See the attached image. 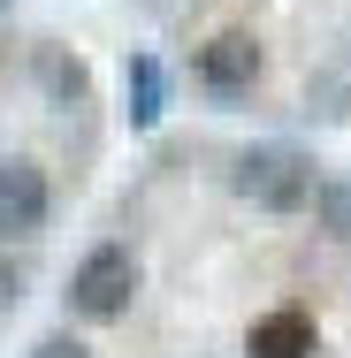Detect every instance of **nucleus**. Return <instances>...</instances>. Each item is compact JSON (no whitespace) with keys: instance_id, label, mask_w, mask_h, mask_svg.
I'll list each match as a JSON object with an SVG mask.
<instances>
[{"instance_id":"obj_1","label":"nucleus","mask_w":351,"mask_h":358,"mask_svg":"<svg viewBox=\"0 0 351 358\" xmlns=\"http://www.w3.org/2000/svg\"><path fill=\"white\" fill-rule=\"evenodd\" d=\"M138 297V252L130 244H92L69 275V313L84 320H123Z\"/></svg>"},{"instance_id":"obj_2","label":"nucleus","mask_w":351,"mask_h":358,"mask_svg":"<svg viewBox=\"0 0 351 358\" xmlns=\"http://www.w3.org/2000/svg\"><path fill=\"white\" fill-rule=\"evenodd\" d=\"M313 160L298 152V145H252L245 160H237V191L252 199V206H268V214H298L305 199H313Z\"/></svg>"},{"instance_id":"obj_3","label":"nucleus","mask_w":351,"mask_h":358,"mask_svg":"<svg viewBox=\"0 0 351 358\" xmlns=\"http://www.w3.org/2000/svg\"><path fill=\"white\" fill-rule=\"evenodd\" d=\"M191 76L207 84L214 99H245L260 84V38L252 31H214L207 46H199V62H191Z\"/></svg>"},{"instance_id":"obj_4","label":"nucleus","mask_w":351,"mask_h":358,"mask_svg":"<svg viewBox=\"0 0 351 358\" xmlns=\"http://www.w3.org/2000/svg\"><path fill=\"white\" fill-rule=\"evenodd\" d=\"M54 214V191H46V168L39 160H0V244L15 236H39Z\"/></svg>"},{"instance_id":"obj_5","label":"nucleus","mask_w":351,"mask_h":358,"mask_svg":"<svg viewBox=\"0 0 351 358\" xmlns=\"http://www.w3.org/2000/svg\"><path fill=\"white\" fill-rule=\"evenodd\" d=\"M313 343H321V328H313L305 305H275V313L252 320V336H245L252 358H313Z\"/></svg>"},{"instance_id":"obj_6","label":"nucleus","mask_w":351,"mask_h":358,"mask_svg":"<svg viewBox=\"0 0 351 358\" xmlns=\"http://www.w3.org/2000/svg\"><path fill=\"white\" fill-rule=\"evenodd\" d=\"M123 92H130V130H153L160 107H168V76H160V62H153V54H130Z\"/></svg>"},{"instance_id":"obj_7","label":"nucleus","mask_w":351,"mask_h":358,"mask_svg":"<svg viewBox=\"0 0 351 358\" xmlns=\"http://www.w3.org/2000/svg\"><path fill=\"white\" fill-rule=\"evenodd\" d=\"M313 206H321V229H329V236H351V176L313 183Z\"/></svg>"},{"instance_id":"obj_8","label":"nucleus","mask_w":351,"mask_h":358,"mask_svg":"<svg viewBox=\"0 0 351 358\" xmlns=\"http://www.w3.org/2000/svg\"><path fill=\"white\" fill-rule=\"evenodd\" d=\"M39 69H46V84H54L62 99H84V69H76L69 54H39Z\"/></svg>"},{"instance_id":"obj_9","label":"nucleus","mask_w":351,"mask_h":358,"mask_svg":"<svg viewBox=\"0 0 351 358\" xmlns=\"http://www.w3.org/2000/svg\"><path fill=\"white\" fill-rule=\"evenodd\" d=\"M31 358H92V351H84L76 336H46V343H39V351H31Z\"/></svg>"},{"instance_id":"obj_10","label":"nucleus","mask_w":351,"mask_h":358,"mask_svg":"<svg viewBox=\"0 0 351 358\" xmlns=\"http://www.w3.org/2000/svg\"><path fill=\"white\" fill-rule=\"evenodd\" d=\"M0 305H15V267H0Z\"/></svg>"},{"instance_id":"obj_11","label":"nucleus","mask_w":351,"mask_h":358,"mask_svg":"<svg viewBox=\"0 0 351 358\" xmlns=\"http://www.w3.org/2000/svg\"><path fill=\"white\" fill-rule=\"evenodd\" d=\"M0 8H8V0H0Z\"/></svg>"}]
</instances>
